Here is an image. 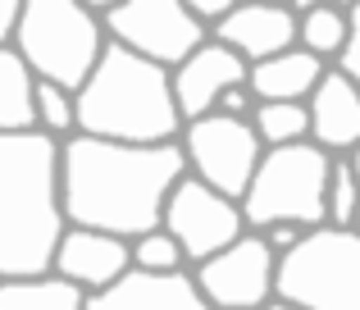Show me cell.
Wrapping results in <instances>:
<instances>
[{"label":"cell","instance_id":"obj_7","mask_svg":"<svg viewBox=\"0 0 360 310\" xmlns=\"http://www.w3.org/2000/svg\"><path fill=\"white\" fill-rule=\"evenodd\" d=\"M105 32L123 51L160 64V69H183L205 41L210 27L196 23V14L183 0H132V5L105 9Z\"/></svg>","mask_w":360,"mask_h":310},{"label":"cell","instance_id":"obj_18","mask_svg":"<svg viewBox=\"0 0 360 310\" xmlns=\"http://www.w3.org/2000/svg\"><path fill=\"white\" fill-rule=\"evenodd\" d=\"M0 310H87V292L60 274L0 278Z\"/></svg>","mask_w":360,"mask_h":310},{"label":"cell","instance_id":"obj_21","mask_svg":"<svg viewBox=\"0 0 360 310\" xmlns=\"http://www.w3.org/2000/svg\"><path fill=\"white\" fill-rule=\"evenodd\" d=\"M37 133L55 137V142L78 137V91L37 82Z\"/></svg>","mask_w":360,"mask_h":310},{"label":"cell","instance_id":"obj_1","mask_svg":"<svg viewBox=\"0 0 360 310\" xmlns=\"http://www.w3.org/2000/svg\"><path fill=\"white\" fill-rule=\"evenodd\" d=\"M187 178V155L169 146H128L105 137H69L64 142V214L69 228L115 233L137 242L165 228V205Z\"/></svg>","mask_w":360,"mask_h":310},{"label":"cell","instance_id":"obj_22","mask_svg":"<svg viewBox=\"0 0 360 310\" xmlns=\"http://www.w3.org/2000/svg\"><path fill=\"white\" fill-rule=\"evenodd\" d=\"M132 269H150V274H178V269H192L187 265V251L178 247V238L169 228H155L146 238L132 242Z\"/></svg>","mask_w":360,"mask_h":310},{"label":"cell","instance_id":"obj_11","mask_svg":"<svg viewBox=\"0 0 360 310\" xmlns=\"http://www.w3.org/2000/svg\"><path fill=\"white\" fill-rule=\"evenodd\" d=\"M242 82H251V64H246L238 51H229L224 41L210 37L183 69H174V96H178L183 119L196 124V119L214 115L219 101H224V91L242 87Z\"/></svg>","mask_w":360,"mask_h":310},{"label":"cell","instance_id":"obj_8","mask_svg":"<svg viewBox=\"0 0 360 310\" xmlns=\"http://www.w3.org/2000/svg\"><path fill=\"white\" fill-rule=\"evenodd\" d=\"M183 155H187V174L201 178L205 187L242 201L251 187L255 169L264 160V142L255 133L251 119H229V115H205L196 124L183 128Z\"/></svg>","mask_w":360,"mask_h":310},{"label":"cell","instance_id":"obj_12","mask_svg":"<svg viewBox=\"0 0 360 310\" xmlns=\"http://www.w3.org/2000/svg\"><path fill=\"white\" fill-rule=\"evenodd\" d=\"M210 37L224 41L229 51H238L255 69V64L274 60L283 51H297L301 46V18L288 5H238Z\"/></svg>","mask_w":360,"mask_h":310},{"label":"cell","instance_id":"obj_16","mask_svg":"<svg viewBox=\"0 0 360 310\" xmlns=\"http://www.w3.org/2000/svg\"><path fill=\"white\" fill-rule=\"evenodd\" d=\"M328 69H333V64H324L319 55H310V51L297 46V51H283V55H274V60L255 64L251 91H255V101H297V105H306Z\"/></svg>","mask_w":360,"mask_h":310},{"label":"cell","instance_id":"obj_4","mask_svg":"<svg viewBox=\"0 0 360 310\" xmlns=\"http://www.w3.org/2000/svg\"><path fill=\"white\" fill-rule=\"evenodd\" d=\"M14 51L37 73V82L82 91L110 51L105 9L73 5V0H23Z\"/></svg>","mask_w":360,"mask_h":310},{"label":"cell","instance_id":"obj_15","mask_svg":"<svg viewBox=\"0 0 360 310\" xmlns=\"http://www.w3.org/2000/svg\"><path fill=\"white\" fill-rule=\"evenodd\" d=\"M310 105V142L324 146L328 155H356L360 151V87L342 69H328L315 87Z\"/></svg>","mask_w":360,"mask_h":310},{"label":"cell","instance_id":"obj_13","mask_svg":"<svg viewBox=\"0 0 360 310\" xmlns=\"http://www.w3.org/2000/svg\"><path fill=\"white\" fill-rule=\"evenodd\" d=\"M87 310H214V306L205 302L192 269H178V274L128 269L105 292H91Z\"/></svg>","mask_w":360,"mask_h":310},{"label":"cell","instance_id":"obj_2","mask_svg":"<svg viewBox=\"0 0 360 310\" xmlns=\"http://www.w3.org/2000/svg\"><path fill=\"white\" fill-rule=\"evenodd\" d=\"M64 233V142L0 133V278L55 274Z\"/></svg>","mask_w":360,"mask_h":310},{"label":"cell","instance_id":"obj_6","mask_svg":"<svg viewBox=\"0 0 360 310\" xmlns=\"http://www.w3.org/2000/svg\"><path fill=\"white\" fill-rule=\"evenodd\" d=\"M278 297L301 310H360V233L315 228L278 256Z\"/></svg>","mask_w":360,"mask_h":310},{"label":"cell","instance_id":"obj_9","mask_svg":"<svg viewBox=\"0 0 360 310\" xmlns=\"http://www.w3.org/2000/svg\"><path fill=\"white\" fill-rule=\"evenodd\" d=\"M165 228L174 233L178 247L187 251V265L192 269L205 265V260H214L219 251H229L233 242H242L246 233H251L246 228V214H242V201L205 187L201 178H192V174L174 187V196H169Z\"/></svg>","mask_w":360,"mask_h":310},{"label":"cell","instance_id":"obj_29","mask_svg":"<svg viewBox=\"0 0 360 310\" xmlns=\"http://www.w3.org/2000/svg\"><path fill=\"white\" fill-rule=\"evenodd\" d=\"M352 164H356V183H360V151L352 155ZM356 233H360V214H356Z\"/></svg>","mask_w":360,"mask_h":310},{"label":"cell","instance_id":"obj_10","mask_svg":"<svg viewBox=\"0 0 360 310\" xmlns=\"http://www.w3.org/2000/svg\"><path fill=\"white\" fill-rule=\"evenodd\" d=\"M192 274L214 310H260L278 297V251L260 233H246Z\"/></svg>","mask_w":360,"mask_h":310},{"label":"cell","instance_id":"obj_14","mask_svg":"<svg viewBox=\"0 0 360 310\" xmlns=\"http://www.w3.org/2000/svg\"><path fill=\"white\" fill-rule=\"evenodd\" d=\"M132 269V242L115 238V233H96V228H69L55 256V274L78 283L82 292H105L110 283H119Z\"/></svg>","mask_w":360,"mask_h":310},{"label":"cell","instance_id":"obj_27","mask_svg":"<svg viewBox=\"0 0 360 310\" xmlns=\"http://www.w3.org/2000/svg\"><path fill=\"white\" fill-rule=\"evenodd\" d=\"M264 242H269L274 251H278V256H288L292 247H297L301 238H306V228H297V224H278V228H269V233H260Z\"/></svg>","mask_w":360,"mask_h":310},{"label":"cell","instance_id":"obj_19","mask_svg":"<svg viewBox=\"0 0 360 310\" xmlns=\"http://www.w3.org/2000/svg\"><path fill=\"white\" fill-rule=\"evenodd\" d=\"M347 41H352V18H347V5H315L306 18H301V51L319 55V60H342Z\"/></svg>","mask_w":360,"mask_h":310},{"label":"cell","instance_id":"obj_24","mask_svg":"<svg viewBox=\"0 0 360 310\" xmlns=\"http://www.w3.org/2000/svg\"><path fill=\"white\" fill-rule=\"evenodd\" d=\"M347 18H352V41H347L338 69H342L347 78H356V87H360V0H356V5H347Z\"/></svg>","mask_w":360,"mask_h":310},{"label":"cell","instance_id":"obj_17","mask_svg":"<svg viewBox=\"0 0 360 310\" xmlns=\"http://www.w3.org/2000/svg\"><path fill=\"white\" fill-rule=\"evenodd\" d=\"M37 128V73L9 46L0 51V133H32Z\"/></svg>","mask_w":360,"mask_h":310},{"label":"cell","instance_id":"obj_25","mask_svg":"<svg viewBox=\"0 0 360 310\" xmlns=\"http://www.w3.org/2000/svg\"><path fill=\"white\" fill-rule=\"evenodd\" d=\"M187 9L196 14V23H201V27H210V32H214V27H219L238 5H233V0H187Z\"/></svg>","mask_w":360,"mask_h":310},{"label":"cell","instance_id":"obj_20","mask_svg":"<svg viewBox=\"0 0 360 310\" xmlns=\"http://www.w3.org/2000/svg\"><path fill=\"white\" fill-rule=\"evenodd\" d=\"M251 124H255V133H260L264 151L310 142V105H297V101H260Z\"/></svg>","mask_w":360,"mask_h":310},{"label":"cell","instance_id":"obj_23","mask_svg":"<svg viewBox=\"0 0 360 310\" xmlns=\"http://www.w3.org/2000/svg\"><path fill=\"white\" fill-rule=\"evenodd\" d=\"M356 214H360L356 164H352V155H338L333 178H328V224H333V228H356Z\"/></svg>","mask_w":360,"mask_h":310},{"label":"cell","instance_id":"obj_3","mask_svg":"<svg viewBox=\"0 0 360 310\" xmlns=\"http://www.w3.org/2000/svg\"><path fill=\"white\" fill-rule=\"evenodd\" d=\"M183 110L174 96V69L141 60L110 41L105 60L78 91V133L128 146L183 142Z\"/></svg>","mask_w":360,"mask_h":310},{"label":"cell","instance_id":"obj_5","mask_svg":"<svg viewBox=\"0 0 360 310\" xmlns=\"http://www.w3.org/2000/svg\"><path fill=\"white\" fill-rule=\"evenodd\" d=\"M333 160L338 155H328L315 142L264 151L251 187L242 196L246 228L269 233L278 224H297L306 233L328 228V178H333Z\"/></svg>","mask_w":360,"mask_h":310},{"label":"cell","instance_id":"obj_26","mask_svg":"<svg viewBox=\"0 0 360 310\" xmlns=\"http://www.w3.org/2000/svg\"><path fill=\"white\" fill-rule=\"evenodd\" d=\"M18 23H23V5H18V0H0V51L14 46Z\"/></svg>","mask_w":360,"mask_h":310},{"label":"cell","instance_id":"obj_28","mask_svg":"<svg viewBox=\"0 0 360 310\" xmlns=\"http://www.w3.org/2000/svg\"><path fill=\"white\" fill-rule=\"evenodd\" d=\"M260 310H301V306H292V302H283V297H274V302L260 306Z\"/></svg>","mask_w":360,"mask_h":310}]
</instances>
